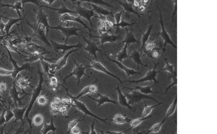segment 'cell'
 Instances as JSON below:
<instances>
[{
  "instance_id": "50",
  "label": "cell",
  "mask_w": 217,
  "mask_h": 134,
  "mask_svg": "<svg viewBox=\"0 0 217 134\" xmlns=\"http://www.w3.org/2000/svg\"><path fill=\"white\" fill-rule=\"evenodd\" d=\"M6 84L5 82H3L0 83V91L1 92H5L6 89Z\"/></svg>"
},
{
  "instance_id": "38",
  "label": "cell",
  "mask_w": 217,
  "mask_h": 134,
  "mask_svg": "<svg viewBox=\"0 0 217 134\" xmlns=\"http://www.w3.org/2000/svg\"><path fill=\"white\" fill-rule=\"evenodd\" d=\"M29 82H30V80L21 78L19 79L18 81V85L21 88H25L28 86H30V85Z\"/></svg>"
},
{
  "instance_id": "28",
  "label": "cell",
  "mask_w": 217,
  "mask_h": 134,
  "mask_svg": "<svg viewBox=\"0 0 217 134\" xmlns=\"http://www.w3.org/2000/svg\"><path fill=\"white\" fill-rule=\"evenodd\" d=\"M177 105V96L176 94L175 99H174L173 102L171 103L167 110L165 114V117H164L165 119L167 120V119H168L169 117L173 115L174 113H175V111H176V110Z\"/></svg>"
},
{
  "instance_id": "4",
  "label": "cell",
  "mask_w": 217,
  "mask_h": 134,
  "mask_svg": "<svg viewBox=\"0 0 217 134\" xmlns=\"http://www.w3.org/2000/svg\"><path fill=\"white\" fill-rule=\"evenodd\" d=\"M74 61L75 66L72 69V71L69 73L66 77L64 79V83H65L67 79L71 77L72 76H75L77 79V86H79L81 83V80L83 76H86L87 77H89V76L86 74L85 73V69L87 67V66H85L84 64H80L77 63L75 60L74 58H72Z\"/></svg>"
},
{
  "instance_id": "52",
  "label": "cell",
  "mask_w": 217,
  "mask_h": 134,
  "mask_svg": "<svg viewBox=\"0 0 217 134\" xmlns=\"http://www.w3.org/2000/svg\"><path fill=\"white\" fill-rule=\"evenodd\" d=\"M139 11L140 12H144L146 10V6L145 5H140V6L138 8Z\"/></svg>"
},
{
  "instance_id": "10",
  "label": "cell",
  "mask_w": 217,
  "mask_h": 134,
  "mask_svg": "<svg viewBox=\"0 0 217 134\" xmlns=\"http://www.w3.org/2000/svg\"><path fill=\"white\" fill-rule=\"evenodd\" d=\"M81 37L83 38V40L86 43V45L85 47H83V48L86 51H87L89 54L93 56L95 58L96 61H98L97 58V52H99L102 54L103 53L99 47L98 44L95 42L91 41L90 39L86 38L83 35H81Z\"/></svg>"
},
{
  "instance_id": "17",
  "label": "cell",
  "mask_w": 217,
  "mask_h": 134,
  "mask_svg": "<svg viewBox=\"0 0 217 134\" xmlns=\"http://www.w3.org/2000/svg\"><path fill=\"white\" fill-rule=\"evenodd\" d=\"M116 90L118 93V103L119 105L123 107H126L130 109H133L132 106L129 105L127 99L126 98L125 95L123 94L122 92L120 87L119 85H118L117 87L116 88Z\"/></svg>"
},
{
  "instance_id": "12",
  "label": "cell",
  "mask_w": 217,
  "mask_h": 134,
  "mask_svg": "<svg viewBox=\"0 0 217 134\" xmlns=\"http://www.w3.org/2000/svg\"><path fill=\"white\" fill-rule=\"evenodd\" d=\"M90 36L99 39L101 46H103L106 43H113L115 42L119 38L118 35H115L108 32L100 34L99 36L91 35H90Z\"/></svg>"
},
{
  "instance_id": "56",
  "label": "cell",
  "mask_w": 217,
  "mask_h": 134,
  "mask_svg": "<svg viewBox=\"0 0 217 134\" xmlns=\"http://www.w3.org/2000/svg\"><path fill=\"white\" fill-rule=\"evenodd\" d=\"M81 134V133H80V134Z\"/></svg>"
},
{
  "instance_id": "40",
  "label": "cell",
  "mask_w": 217,
  "mask_h": 134,
  "mask_svg": "<svg viewBox=\"0 0 217 134\" xmlns=\"http://www.w3.org/2000/svg\"><path fill=\"white\" fill-rule=\"evenodd\" d=\"M150 52L151 56V57L153 59H158L160 56L159 49L157 47H154Z\"/></svg>"
},
{
  "instance_id": "18",
  "label": "cell",
  "mask_w": 217,
  "mask_h": 134,
  "mask_svg": "<svg viewBox=\"0 0 217 134\" xmlns=\"http://www.w3.org/2000/svg\"><path fill=\"white\" fill-rule=\"evenodd\" d=\"M116 2L118 3L122 6V7L123 8V11L125 13H129V14L134 13V14L137 15L138 16H140L139 13L136 12L133 8L132 1H116Z\"/></svg>"
},
{
  "instance_id": "19",
  "label": "cell",
  "mask_w": 217,
  "mask_h": 134,
  "mask_svg": "<svg viewBox=\"0 0 217 134\" xmlns=\"http://www.w3.org/2000/svg\"><path fill=\"white\" fill-rule=\"evenodd\" d=\"M153 86H135V88H129V87H126V86H123V88L125 89H128L130 90H136L139 91L140 93L143 94L144 95H149L150 94H153L158 93V92H154L152 90V88L153 87Z\"/></svg>"
},
{
  "instance_id": "47",
  "label": "cell",
  "mask_w": 217,
  "mask_h": 134,
  "mask_svg": "<svg viewBox=\"0 0 217 134\" xmlns=\"http://www.w3.org/2000/svg\"><path fill=\"white\" fill-rule=\"evenodd\" d=\"M105 134H125L123 132H118V131H107L104 132ZM145 133V131H142L141 132L135 133V134H143Z\"/></svg>"
},
{
  "instance_id": "16",
  "label": "cell",
  "mask_w": 217,
  "mask_h": 134,
  "mask_svg": "<svg viewBox=\"0 0 217 134\" xmlns=\"http://www.w3.org/2000/svg\"><path fill=\"white\" fill-rule=\"evenodd\" d=\"M106 57L108 58L109 61L110 62H112L113 63L116 64L122 70H123V71L124 72L125 74H126V76H135V75H138V74H141L142 73L140 72H138L136 71L134 69H130L128 67H126L125 66H124L122 63H120L117 60H114V59H112L110 58V57L107 56L106 54H104Z\"/></svg>"
},
{
  "instance_id": "14",
  "label": "cell",
  "mask_w": 217,
  "mask_h": 134,
  "mask_svg": "<svg viewBox=\"0 0 217 134\" xmlns=\"http://www.w3.org/2000/svg\"><path fill=\"white\" fill-rule=\"evenodd\" d=\"M98 96H99L98 99H95L94 98H92L89 95H87V96L91 100L97 102L98 106H101L105 103H110L114 105H119L117 102L110 99L109 97L110 95H101L100 93H98Z\"/></svg>"
},
{
  "instance_id": "57",
  "label": "cell",
  "mask_w": 217,
  "mask_h": 134,
  "mask_svg": "<svg viewBox=\"0 0 217 134\" xmlns=\"http://www.w3.org/2000/svg\"><path fill=\"white\" fill-rule=\"evenodd\" d=\"M52 134H55V133H53Z\"/></svg>"
},
{
  "instance_id": "48",
  "label": "cell",
  "mask_w": 217,
  "mask_h": 134,
  "mask_svg": "<svg viewBox=\"0 0 217 134\" xmlns=\"http://www.w3.org/2000/svg\"><path fill=\"white\" fill-rule=\"evenodd\" d=\"M173 3L174 5V10L173 13L172 14L171 25H172V23H173V22L174 20V17H175V15H176V13L177 10V1L176 0V1H173Z\"/></svg>"
},
{
  "instance_id": "5",
  "label": "cell",
  "mask_w": 217,
  "mask_h": 134,
  "mask_svg": "<svg viewBox=\"0 0 217 134\" xmlns=\"http://www.w3.org/2000/svg\"><path fill=\"white\" fill-rule=\"evenodd\" d=\"M50 28L58 30L60 31L62 34L65 37V44H67V42L71 37H81L78 32L81 30V29L76 27L75 26H63L62 25H58L56 26H51Z\"/></svg>"
},
{
  "instance_id": "20",
  "label": "cell",
  "mask_w": 217,
  "mask_h": 134,
  "mask_svg": "<svg viewBox=\"0 0 217 134\" xmlns=\"http://www.w3.org/2000/svg\"><path fill=\"white\" fill-rule=\"evenodd\" d=\"M122 43L129 45L130 44H134V43L139 44V41L136 39V37L135 36L132 32L129 30H127L126 35L125 36L123 40L122 41Z\"/></svg>"
},
{
  "instance_id": "22",
  "label": "cell",
  "mask_w": 217,
  "mask_h": 134,
  "mask_svg": "<svg viewBox=\"0 0 217 134\" xmlns=\"http://www.w3.org/2000/svg\"><path fill=\"white\" fill-rule=\"evenodd\" d=\"M131 119L128 118L125 115H123L121 114H117L114 115L112 121L115 124L119 125H122L123 124L129 123L131 121Z\"/></svg>"
},
{
  "instance_id": "29",
  "label": "cell",
  "mask_w": 217,
  "mask_h": 134,
  "mask_svg": "<svg viewBox=\"0 0 217 134\" xmlns=\"http://www.w3.org/2000/svg\"><path fill=\"white\" fill-rule=\"evenodd\" d=\"M57 130L54 124L53 119H51V122L49 124H45L44 127L41 130V132L42 134H47L48 132L52 131L53 133H55V131Z\"/></svg>"
},
{
  "instance_id": "24",
  "label": "cell",
  "mask_w": 217,
  "mask_h": 134,
  "mask_svg": "<svg viewBox=\"0 0 217 134\" xmlns=\"http://www.w3.org/2000/svg\"><path fill=\"white\" fill-rule=\"evenodd\" d=\"M129 57L133 61L134 63L137 64L138 67L140 66H144L141 59V54L140 50H134L130 56H129Z\"/></svg>"
},
{
  "instance_id": "53",
  "label": "cell",
  "mask_w": 217,
  "mask_h": 134,
  "mask_svg": "<svg viewBox=\"0 0 217 134\" xmlns=\"http://www.w3.org/2000/svg\"><path fill=\"white\" fill-rule=\"evenodd\" d=\"M53 101L54 102H55V103L58 105H60L61 103H61V99L59 98H55Z\"/></svg>"
},
{
  "instance_id": "13",
  "label": "cell",
  "mask_w": 217,
  "mask_h": 134,
  "mask_svg": "<svg viewBox=\"0 0 217 134\" xmlns=\"http://www.w3.org/2000/svg\"><path fill=\"white\" fill-rule=\"evenodd\" d=\"M79 50V49L78 48L71 50L70 51H69L66 54H65L64 56L59 59L56 63H54L55 64L56 71H61V70H62L65 67V66H66L68 58L70 56V55L72 54L73 52H75L76 51H78Z\"/></svg>"
},
{
  "instance_id": "26",
  "label": "cell",
  "mask_w": 217,
  "mask_h": 134,
  "mask_svg": "<svg viewBox=\"0 0 217 134\" xmlns=\"http://www.w3.org/2000/svg\"><path fill=\"white\" fill-rule=\"evenodd\" d=\"M166 120L164 118L162 121L160 122L154 124L149 129L145 131V133L143 134H150L151 133H155L158 134V133L161 131L162 125H163Z\"/></svg>"
},
{
  "instance_id": "43",
  "label": "cell",
  "mask_w": 217,
  "mask_h": 134,
  "mask_svg": "<svg viewBox=\"0 0 217 134\" xmlns=\"http://www.w3.org/2000/svg\"><path fill=\"white\" fill-rule=\"evenodd\" d=\"M98 31L100 34H104L105 33L108 32V29L107 27L104 25H102L101 23H99V26L98 27Z\"/></svg>"
},
{
  "instance_id": "41",
  "label": "cell",
  "mask_w": 217,
  "mask_h": 134,
  "mask_svg": "<svg viewBox=\"0 0 217 134\" xmlns=\"http://www.w3.org/2000/svg\"><path fill=\"white\" fill-rule=\"evenodd\" d=\"M89 2L91 3H93L94 5H97L99 6H102V5H105V6H108L110 7H113V6L112 5H110L109 3H107V2L103 1H88Z\"/></svg>"
},
{
  "instance_id": "21",
  "label": "cell",
  "mask_w": 217,
  "mask_h": 134,
  "mask_svg": "<svg viewBox=\"0 0 217 134\" xmlns=\"http://www.w3.org/2000/svg\"><path fill=\"white\" fill-rule=\"evenodd\" d=\"M152 28H153V25H150L148 27V29L147 30V31L143 33L142 34V44H141V49H140V50L141 54H142V51L144 48L145 45H146L147 42H148V40L149 39L151 32L152 31Z\"/></svg>"
},
{
  "instance_id": "46",
  "label": "cell",
  "mask_w": 217,
  "mask_h": 134,
  "mask_svg": "<svg viewBox=\"0 0 217 134\" xmlns=\"http://www.w3.org/2000/svg\"><path fill=\"white\" fill-rule=\"evenodd\" d=\"M13 71H10L9 70H7L5 69L0 68V75L2 76H7L12 74Z\"/></svg>"
},
{
  "instance_id": "35",
  "label": "cell",
  "mask_w": 217,
  "mask_h": 134,
  "mask_svg": "<svg viewBox=\"0 0 217 134\" xmlns=\"http://www.w3.org/2000/svg\"><path fill=\"white\" fill-rule=\"evenodd\" d=\"M134 23H130L128 22H126L124 20L121 21V22L118 24V25H116L115 23H113L112 25V28H114L116 27L117 28V30L118 29V28H125V27H127L128 26H130L131 25H134Z\"/></svg>"
},
{
  "instance_id": "25",
  "label": "cell",
  "mask_w": 217,
  "mask_h": 134,
  "mask_svg": "<svg viewBox=\"0 0 217 134\" xmlns=\"http://www.w3.org/2000/svg\"><path fill=\"white\" fill-rule=\"evenodd\" d=\"M144 106L143 111H142V117H149V116L150 115L151 113L152 112V110L154 108L157 107V106H159V105H162V103H163V102H161V103L159 102V103H157L156 105H148L147 104L146 102L144 101Z\"/></svg>"
},
{
  "instance_id": "6",
  "label": "cell",
  "mask_w": 217,
  "mask_h": 134,
  "mask_svg": "<svg viewBox=\"0 0 217 134\" xmlns=\"http://www.w3.org/2000/svg\"><path fill=\"white\" fill-rule=\"evenodd\" d=\"M125 95L129 105H131L139 103L143 99H150L156 103H159L154 98L149 96V95H144L140 91L136 90H132L130 93L126 94Z\"/></svg>"
},
{
  "instance_id": "9",
  "label": "cell",
  "mask_w": 217,
  "mask_h": 134,
  "mask_svg": "<svg viewBox=\"0 0 217 134\" xmlns=\"http://www.w3.org/2000/svg\"><path fill=\"white\" fill-rule=\"evenodd\" d=\"M85 57L87 60H89V61L90 62V66H87V67H91V68L93 69L94 70H96L97 71L102 72V73H104L105 74H108L111 77H113L114 78L117 79L120 84H122V81L120 80L119 77H118L117 76H116V75H115L112 73H111L104 66V65L102 64L99 61H96V60L95 61H93V60L90 59L88 57H86V56H85Z\"/></svg>"
},
{
  "instance_id": "27",
  "label": "cell",
  "mask_w": 217,
  "mask_h": 134,
  "mask_svg": "<svg viewBox=\"0 0 217 134\" xmlns=\"http://www.w3.org/2000/svg\"><path fill=\"white\" fill-rule=\"evenodd\" d=\"M128 45L124 44L123 48L121 51H120L116 55L114 56V57H115L116 60L122 63L123 60L127 59L129 57V56L127 54V49Z\"/></svg>"
},
{
  "instance_id": "23",
  "label": "cell",
  "mask_w": 217,
  "mask_h": 134,
  "mask_svg": "<svg viewBox=\"0 0 217 134\" xmlns=\"http://www.w3.org/2000/svg\"><path fill=\"white\" fill-rule=\"evenodd\" d=\"M152 117V115H150L149 117H140V118H136V119H132L131 121L130 122V127H129V128H128L127 129L124 130L122 131L123 133L126 132L127 131L130 130L132 129H134V128H136L137 127H138L139 125H140V124H142V123L144 122V121L146 120L150 119L151 118V117Z\"/></svg>"
},
{
  "instance_id": "39",
  "label": "cell",
  "mask_w": 217,
  "mask_h": 134,
  "mask_svg": "<svg viewBox=\"0 0 217 134\" xmlns=\"http://www.w3.org/2000/svg\"><path fill=\"white\" fill-rule=\"evenodd\" d=\"M123 12L124 11L123 10H122L120 11V12H117L114 14H113V17H114V19H115V24L118 25L121 22Z\"/></svg>"
},
{
  "instance_id": "3",
  "label": "cell",
  "mask_w": 217,
  "mask_h": 134,
  "mask_svg": "<svg viewBox=\"0 0 217 134\" xmlns=\"http://www.w3.org/2000/svg\"><path fill=\"white\" fill-rule=\"evenodd\" d=\"M69 95L70 97L72 98V101H73V103L71 105V106L74 107L75 108H77V109L84 114V116L83 118V119H84L86 115H89L90 117H94L95 119L99 120L100 121H101L103 122L106 123L107 120H110V119H109L108 118H103L98 117L89 110L88 108L85 103H83L81 101H80L79 100L75 99L73 98V96L72 95H70L69 93Z\"/></svg>"
},
{
  "instance_id": "51",
  "label": "cell",
  "mask_w": 217,
  "mask_h": 134,
  "mask_svg": "<svg viewBox=\"0 0 217 134\" xmlns=\"http://www.w3.org/2000/svg\"><path fill=\"white\" fill-rule=\"evenodd\" d=\"M132 3L133 6H134L135 8H138L140 6V5H141V3H140V1H136V0L132 1Z\"/></svg>"
},
{
  "instance_id": "49",
  "label": "cell",
  "mask_w": 217,
  "mask_h": 134,
  "mask_svg": "<svg viewBox=\"0 0 217 134\" xmlns=\"http://www.w3.org/2000/svg\"><path fill=\"white\" fill-rule=\"evenodd\" d=\"M71 134H78L81 133V129L78 127H75L74 128H72L70 131Z\"/></svg>"
},
{
  "instance_id": "11",
  "label": "cell",
  "mask_w": 217,
  "mask_h": 134,
  "mask_svg": "<svg viewBox=\"0 0 217 134\" xmlns=\"http://www.w3.org/2000/svg\"><path fill=\"white\" fill-rule=\"evenodd\" d=\"M54 19L58 20L62 23L61 24L67 22L78 23L81 24L83 27L88 30L89 32V33H90V35H91V32L93 31V30L91 29V28H90V27H89L88 26H87V25H86L85 23L83 22L80 18L73 16V15H72L69 13H65L64 15H61V16H60L58 18H55Z\"/></svg>"
},
{
  "instance_id": "1",
  "label": "cell",
  "mask_w": 217,
  "mask_h": 134,
  "mask_svg": "<svg viewBox=\"0 0 217 134\" xmlns=\"http://www.w3.org/2000/svg\"><path fill=\"white\" fill-rule=\"evenodd\" d=\"M72 3H74L76 5L75 11H74L76 12V14L78 15L80 17L87 20L90 23L91 29L93 30L91 18L93 17L97 18V14H96L92 9L81 6V5H80V1H72Z\"/></svg>"
},
{
  "instance_id": "2",
  "label": "cell",
  "mask_w": 217,
  "mask_h": 134,
  "mask_svg": "<svg viewBox=\"0 0 217 134\" xmlns=\"http://www.w3.org/2000/svg\"><path fill=\"white\" fill-rule=\"evenodd\" d=\"M159 63L155 64L153 68L152 69H150L147 72L146 75L142 77V78L136 80H126L122 81V84L124 83L128 82L130 84H138L142 83H144L146 82H154L155 85L159 83L157 79V76L158 73L160 72V71H158L156 70V68L158 66Z\"/></svg>"
},
{
  "instance_id": "45",
  "label": "cell",
  "mask_w": 217,
  "mask_h": 134,
  "mask_svg": "<svg viewBox=\"0 0 217 134\" xmlns=\"http://www.w3.org/2000/svg\"><path fill=\"white\" fill-rule=\"evenodd\" d=\"M156 46V44L154 42H150L149 44H146L145 45L144 48L148 52H150Z\"/></svg>"
},
{
  "instance_id": "42",
  "label": "cell",
  "mask_w": 217,
  "mask_h": 134,
  "mask_svg": "<svg viewBox=\"0 0 217 134\" xmlns=\"http://www.w3.org/2000/svg\"><path fill=\"white\" fill-rule=\"evenodd\" d=\"M70 106H71L69 105H62L59 106V112L60 113H61L64 115H66Z\"/></svg>"
},
{
  "instance_id": "8",
  "label": "cell",
  "mask_w": 217,
  "mask_h": 134,
  "mask_svg": "<svg viewBox=\"0 0 217 134\" xmlns=\"http://www.w3.org/2000/svg\"><path fill=\"white\" fill-rule=\"evenodd\" d=\"M52 49H54L55 52L60 54H64L67 51H70L71 50L73 49H80L83 48V44L80 42H78L77 44L75 45H69L67 44H62L59 42H55L54 41L50 40Z\"/></svg>"
},
{
  "instance_id": "32",
  "label": "cell",
  "mask_w": 217,
  "mask_h": 134,
  "mask_svg": "<svg viewBox=\"0 0 217 134\" xmlns=\"http://www.w3.org/2000/svg\"><path fill=\"white\" fill-rule=\"evenodd\" d=\"M44 117L42 115L37 114L33 117L32 119V123L35 126H40L44 123Z\"/></svg>"
},
{
  "instance_id": "7",
  "label": "cell",
  "mask_w": 217,
  "mask_h": 134,
  "mask_svg": "<svg viewBox=\"0 0 217 134\" xmlns=\"http://www.w3.org/2000/svg\"><path fill=\"white\" fill-rule=\"evenodd\" d=\"M158 10H159V23H160L161 25V33H160V35L164 42L163 50V52H165V50H166V45L167 44L171 45L174 48L177 49V45L172 41V40L170 37L169 34H168V32L165 28L164 21L163 20V18H162V13H161V9L159 8L158 7Z\"/></svg>"
},
{
  "instance_id": "44",
  "label": "cell",
  "mask_w": 217,
  "mask_h": 134,
  "mask_svg": "<svg viewBox=\"0 0 217 134\" xmlns=\"http://www.w3.org/2000/svg\"><path fill=\"white\" fill-rule=\"evenodd\" d=\"M95 120H94L91 123V130L89 133L86 132H83L81 133L82 134H97V132L95 128Z\"/></svg>"
},
{
  "instance_id": "15",
  "label": "cell",
  "mask_w": 217,
  "mask_h": 134,
  "mask_svg": "<svg viewBox=\"0 0 217 134\" xmlns=\"http://www.w3.org/2000/svg\"><path fill=\"white\" fill-rule=\"evenodd\" d=\"M98 91V87L95 84L88 85L83 88L81 91L76 96H73V98L75 99L79 100L81 97L88 95L89 94H94L96 93Z\"/></svg>"
},
{
  "instance_id": "37",
  "label": "cell",
  "mask_w": 217,
  "mask_h": 134,
  "mask_svg": "<svg viewBox=\"0 0 217 134\" xmlns=\"http://www.w3.org/2000/svg\"><path fill=\"white\" fill-rule=\"evenodd\" d=\"M38 105L41 106H44L48 103V98L45 96H39L36 99Z\"/></svg>"
},
{
  "instance_id": "55",
  "label": "cell",
  "mask_w": 217,
  "mask_h": 134,
  "mask_svg": "<svg viewBox=\"0 0 217 134\" xmlns=\"http://www.w3.org/2000/svg\"><path fill=\"white\" fill-rule=\"evenodd\" d=\"M99 132H100V134H106L105 133L104 131H102L101 130H98Z\"/></svg>"
},
{
  "instance_id": "31",
  "label": "cell",
  "mask_w": 217,
  "mask_h": 134,
  "mask_svg": "<svg viewBox=\"0 0 217 134\" xmlns=\"http://www.w3.org/2000/svg\"><path fill=\"white\" fill-rule=\"evenodd\" d=\"M169 78H171V83L167 87L165 90V93L166 94L169 89L174 86H177V77L176 72H174L172 74H169Z\"/></svg>"
},
{
  "instance_id": "34",
  "label": "cell",
  "mask_w": 217,
  "mask_h": 134,
  "mask_svg": "<svg viewBox=\"0 0 217 134\" xmlns=\"http://www.w3.org/2000/svg\"><path fill=\"white\" fill-rule=\"evenodd\" d=\"M84 119H74L72 120L71 121H69V122L68 123V131H67V133L69 134L70 133L71 130L72 129V128H74L75 127H76V125H78L79 123L81 122V121H83L84 120Z\"/></svg>"
},
{
  "instance_id": "36",
  "label": "cell",
  "mask_w": 217,
  "mask_h": 134,
  "mask_svg": "<svg viewBox=\"0 0 217 134\" xmlns=\"http://www.w3.org/2000/svg\"><path fill=\"white\" fill-rule=\"evenodd\" d=\"M49 84L51 88L53 90H55L58 87V79L54 76H50Z\"/></svg>"
},
{
  "instance_id": "54",
  "label": "cell",
  "mask_w": 217,
  "mask_h": 134,
  "mask_svg": "<svg viewBox=\"0 0 217 134\" xmlns=\"http://www.w3.org/2000/svg\"><path fill=\"white\" fill-rule=\"evenodd\" d=\"M42 3L48 5H52L55 2V1H42Z\"/></svg>"
},
{
  "instance_id": "30",
  "label": "cell",
  "mask_w": 217,
  "mask_h": 134,
  "mask_svg": "<svg viewBox=\"0 0 217 134\" xmlns=\"http://www.w3.org/2000/svg\"><path fill=\"white\" fill-rule=\"evenodd\" d=\"M44 7L48 8L49 9H52L54 10L57 11L58 12V13H59L61 15H64L65 13H74L76 14V12L74 11H72L69 9L67 7V6L64 4H62V6L59 8H52L49 7H47V6H44Z\"/></svg>"
},
{
  "instance_id": "33",
  "label": "cell",
  "mask_w": 217,
  "mask_h": 134,
  "mask_svg": "<svg viewBox=\"0 0 217 134\" xmlns=\"http://www.w3.org/2000/svg\"><path fill=\"white\" fill-rule=\"evenodd\" d=\"M164 60L165 61V66L164 67V68L161 69V71H164L167 72L168 73H169V74H172V73H173L175 71L174 70L175 65L169 63V62L168 61V59L166 58H165L164 59Z\"/></svg>"
}]
</instances>
